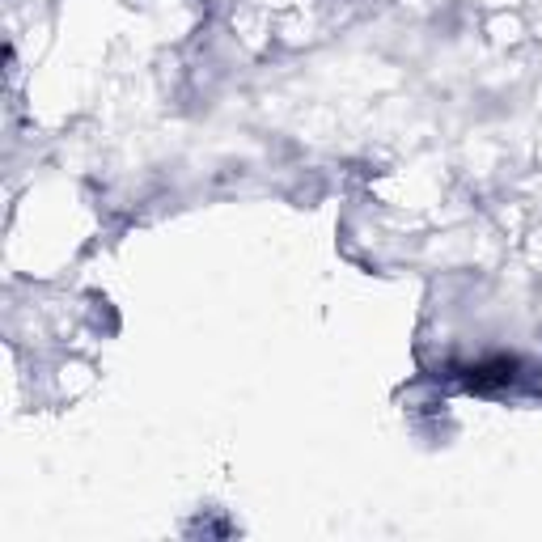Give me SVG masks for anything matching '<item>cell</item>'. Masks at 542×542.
I'll return each instance as SVG.
<instances>
[{
	"label": "cell",
	"mask_w": 542,
	"mask_h": 542,
	"mask_svg": "<svg viewBox=\"0 0 542 542\" xmlns=\"http://www.w3.org/2000/svg\"><path fill=\"white\" fill-rule=\"evenodd\" d=\"M517 360L500 356V360H487L471 373V390H504V386H517Z\"/></svg>",
	"instance_id": "6da1fadb"
}]
</instances>
